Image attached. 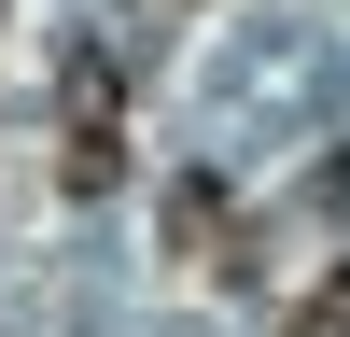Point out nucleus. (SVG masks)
Returning a JSON list of instances; mask_svg holds the SVG:
<instances>
[{"label": "nucleus", "instance_id": "nucleus-1", "mask_svg": "<svg viewBox=\"0 0 350 337\" xmlns=\"http://www.w3.org/2000/svg\"><path fill=\"white\" fill-rule=\"evenodd\" d=\"M112 168H126V84H112V56L84 42L70 71H56V183L112 197Z\"/></svg>", "mask_w": 350, "mask_h": 337}, {"label": "nucleus", "instance_id": "nucleus-2", "mask_svg": "<svg viewBox=\"0 0 350 337\" xmlns=\"http://www.w3.org/2000/svg\"><path fill=\"white\" fill-rule=\"evenodd\" d=\"M168 239H183V267H239V211H224V183H183V197H168Z\"/></svg>", "mask_w": 350, "mask_h": 337}, {"label": "nucleus", "instance_id": "nucleus-3", "mask_svg": "<svg viewBox=\"0 0 350 337\" xmlns=\"http://www.w3.org/2000/svg\"><path fill=\"white\" fill-rule=\"evenodd\" d=\"M280 337H350V253H336V281H323V295H308V309H295Z\"/></svg>", "mask_w": 350, "mask_h": 337}]
</instances>
